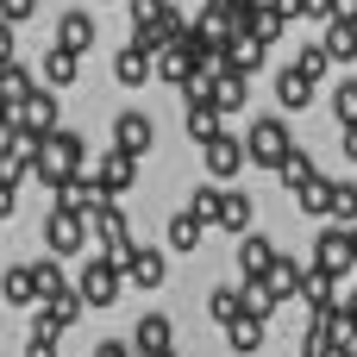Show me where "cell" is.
Returning a JSON list of instances; mask_svg holds the SVG:
<instances>
[{"mask_svg": "<svg viewBox=\"0 0 357 357\" xmlns=\"http://www.w3.org/2000/svg\"><path fill=\"white\" fill-rule=\"evenodd\" d=\"M100 201H107V195H100V182H94L88 169H82V176H69V182L56 188V207H75V213H94Z\"/></svg>", "mask_w": 357, "mask_h": 357, "instance_id": "19", "label": "cell"}, {"mask_svg": "<svg viewBox=\"0 0 357 357\" xmlns=\"http://www.w3.org/2000/svg\"><path fill=\"white\" fill-rule=\"evenodd\" d=\"M75 289H82V301H88V307H113V301H119V289H132V282H126V264H113L107 251H94V257L82 264Z\"/></svg>", "mask_w": 357, "mask_h": 357, "instance_id": "4", "label": "cell"}, {"mask_svg": "<svg viewBox=\"0 0 357 357\" xmlns=\"http://www.w3.org/2000/svg\"><path fill=\"white\" fill-rule=\"evenodd\" d=\"M163 357H176V351H163Z\"/></svg>", "mask_w": 357, "mask_h": 357, "instance_id": "50", "label": "cell"}, {"mask_svg": "<svg viewBox=\"0 0 357 357\" xmlns=\"http://www.w3.org/2000/svg\"><path fill=\"white\" fill-rule=\"evenodd\" d=\"M88 220H94V238H100V251H107V257H113V264H126V257H132V251H138V245H132V232H126V226H132V220H126V213H119V207H113V201H100V207H94V213H88Z\"/></svg>", "mask_w": 357, "mask_h": 357, "instance_id": "7", "label": "cell"}, {"mask_svg": "<svg viewBox=\"0 0 357 357\" xmlns=\"http://www.w3.org/2000/svg\"><path fill=\"white\" fill-rule=\"evenodd\" d=\"M333 357H357V351H333Z\"/></svg>", "mask_w": 357, "mask_h": 357, "instance_id": "48", "label": "cell"}, {"mask_svg": "<svg viewBox=\"0 0 357 357\" xmlns=\"http://www.w3.org/2000/svg\"><path fill=\"white\" fill-rule=\"evenodd\" d=\"M251 220H257L251 188H226V201H220V220H213V226H226L232 238H245V232H251Z\"/></svg>", "mask_w": 357, "mask_h": 357, "instance_id": "14", "label": "cell"}, {"mask_svg": "<svg viewBox=\"0 0 357 357\" xmlns=\"http://www.w3.org/2000/svg\"><path fill=\"white\" fill-rule=\"evenodd\" d=\"M201 232H207V220H201L195 207H182V213L169 220V251H195V245H201Z\"/></svg>", "mask_w": 357, "mask_h": 357, "instance_id": "29", "label": "cell"}, {"mask_svg": "<svg viewBox=\"0 0 357 357\" xmlns=\"http://www.w3.org/2000/svg\"><path fill=\"white\" fill-rule=\"evenodd\" d=\"M320 44H326L333 63H357V25L351 19H326V38H320Z\"/></svg>", "mask_w": 357, "mask_h": 357, "instance_id": "25", "label": "cell"}, {"mask_svg": "<svg viewBox=\"0 0 357 357\" xmlns=\"http://www.w3.org/2000/svg\"><path fill=\"white\" fill-rule=\"evenodd\" d=\"M201 163H207V176H213V182H226V188H232V176L251 163V151H245V138H238V132H220L213 144H201Z\"/></svg>", "mask_w": 357, "mask_h": 357, "instance_id": "6", "label": "cell"}, {"mask_svg": "<svg viewBox=\"0 0 357 357\" xmlns=\"http://www.w3.org/2000/svg\"><path fill=\"white\" fill-rule=\"evenodd\" d=\"M25 357H56V339H25Z\"/></svg>", "mask_w": 357, "mask_h": 357, "instance_id": "44", "label": "cell"}, {"mask_svg": "<svg viewBox=\"0 0 357 357\" xmlns=\"http://www.w3.org/2000/svg\"><path fill=\"white\" fill-rule=\"evenodd\" d=\"M126 282H132V289H163V282H169V270H163V251L138 245V251L126 257Z\"/></svg>", "mask_w": 357, "mask_h": 357, "instance_id": "15", "label": "cell"}, {"mask_svg": "<svg viewBox=\"0 0 357 357\" xmlns=\"http://www.w3.org/2000/svg\"><path fill=\"white\" fill-rule=\"evenodd\" d=\"M0 301H6V307H38V301H44V270H38V264L0 270Z\"/></svg>", "mask_w": 357, "mask_h": 357, "instance_id": "8", "label": "cell"}, {"mask_svg": "<svg viewBox=\"0 0 357 357\" xmlns=\"http://www.w3.org/2000/svg\"><path fill=\"white\" fill-rule=\"evenodd\" d=\"M38 307H44V314H50V320H56V326L69 333V326L82 320V307H88V301H82V289H75V282H63V289H50V295H44Z\"/></svg>", "mask_w": 357, "mask_h": 357, "instance_id": "21", "label": "cell"}, {"mask_svg": "<svg viewBox=\"0 0 357 357\" xmlns=\"http://www.w3.org/2000/svg\"><path fill=\"white\" fill-rule=\"evenodd\" d=\"M126 13H132V25H157V19H169V0H126Z\"/></svg>", "mask_w": 357, "mask_h": 357, "instance_id": "39", "label": "cell"}, {"mask_svg": "<svg viewBox=\"0 0 357 357\" xmlns=\"http://www.w3.org/2000/svg\"><path fill=\"white\" fill-rule=\"evenodd\" d=\"M251 100V75H232V69H220V82H213V107L220 113H238Z\"/></svg>", "mask_w": 357, "mask_h": 357, "instance_id": "27", "label": "cell"}, {"mask_svg": "<svg viewBox=\"0 0 357 357\" xmlns=\"http://www.w3.org/2000/svg\"><path fill=\"white\" fill-rule=\"evenodd\" d=\"M295 69H301L307 82H320V75L333 69V56H326V44H301V50H295Z\"/></svg>", "mask_w": 357, "mask_h": 357, "instance_id": "37", "label": "cell"}, {"mask_svg": "<svg viewBox=\"0 0 357 357\" xmlns=\"http://www.w3.org/2000/svg\"><path fill=\"white\" fill-rule=\"evenodd\" d=\"M19 126H63V113H56V88H50V82L31 88V94L19 100Z\"/></svg>", "mask_w": 357, "mask_h": 357, "instance_id": "18", "label": "cell"}, {"mask_svg": "<svg viewBox=\"0 0 357 357\" xmlns=\"http://www.w3.org/2000/svg\"><path fill=\"white\" fill-rule=\"evenodd\" d=\"M13 207H19V182H0V220H13Z\"/></svg>", "mask_w": 357, "mask_h": 357, "instance_id": "43", "label": "cell"}, {"mask_svg": "<svg viewBox=\"0 0 357 357\" xmlns=\"http://www.w3.org/2000/svg\"><path fill=\"white\" fill-rule=\"evenodd\" d=\"M282 251L264 238V232H245L238 238V282H251V276H270V264H276Z\"/></svg>", "mask_w": 357, "mask_h": 357, "instance_id": "13", "label": "cell"}, {"mask_svg": "<svg viewBox=\"0 0 357 357\" xmlns=\"http://www.w3.org/2000/svg\"><path fill=\"white\" fill-rule=\"evenodd\" d=\"M339 144H345V157L357 163V126H339Z\"/></svg>", "mask_w": 357, "mask_h": 357, "instance_id": "46", "label": "cell"}, {"mask_svg": "<svg viewBox=\"0 0 357 357\" xmlns=\"http://www.w3.org/2000/svg\"><path fill=\"white\" fill-rule=\"evenodd\" d=\"M351 245H357V226H351Z\"/></svg>", "mask_w": 357, "mask_h": 357, "instance_id": "49", "label": "cell"}, {"mask_svg": "<svg viewBox=\"0 0 357 357\" xmlns=\"http://www.w3.org/2000/svg\"><path fill=\"white\" fill-rule=\"evenodd\" d=\"M333 113H339V126H357V75L333 82Z\"/></svg>", "mask_w": 357, "mask_h": 357, "instance_id": "34", "label": "cell"}, {"mask_svg": "<svg viewBox=\"0 0 357 357\" xmlns=\"http://www.w3.org/2000/svg\"><path fill=\"white\" fill-rule=\"evenodd\" d=\"M264 56H270V44H264V38H251V31H238V38L220 50V69H232V75H251V69H264Z\"/></svg>", "mask_w": 357, "mask_h": 357, "instance_id": "11", "label": "cell"}, {"mask_svg": "<svg viewBox=\"0 0 357 357\" xmlns=\"http://www.w3.org/2000/svg\"><path fill=\"white\" fill-rule=\"evenodd\" d=\"M75 63H82V50L50 44V50H44V82H50V88H69V82H75Z\"/></svg>", "mask_w": 357, "mask_h": 357, "instance_id": "26", "label": "cell"}, {"mask_svg": "<svg viewBox=\"0 0 357 357\" xmlns=\"http://www.w3.org/2000/svg\"><path fill=\"white\" fill-rule=\"evenodd\" d=\"M333 19H351V25H357V0H339V13H333Z\"/></svg>", "mask_w": 357, "mask_h": 357, "instance_id": "47", "label": "cell"}, {"mask_svg": "<svg viewBox=\"0 0 357 357\" xmlns=\"http://www.w3.org/2000/svg\"><path fill=\"white\" fill-rule=\"evenodd\" d=\"M113 82H119V88H144V82H157V56L138 50V44H126V50L113 56Z\"/></svg>", "mask_w": 357, "mask_h": 357, "instance_id": "12", "label": "cell"}, {"mask_svg": "<svg viewBox=\"0 0 357 357\" xmlns=\"http://www.w3.org/2000/svg\"><path fill=\"white\" fill-rule=\"evenodd\" d=\"M88 238H94V220H88V213L50 207V220H44V251H50V257H82Z\"/></svg>", "mask_w": 357, "mask_h": 357, "instance_id": "3", "label": "cell"}, {"mask_svg": "<svg viewBox=\"0 0 357 357\" xmlns=\"http://www.w3.org/2000/svg\"><path fill=\"white\" fill-rule=\"evenodd\" d=\"M314 176H320V169H314V157H307V151H295V157H289V163L276 169V182H282L289 195H301V188H307Z\"/></svg>", "mask_w": 357, "mask_h": 357, "instance_id": "32", "label": "cell"}, {"mask_svg": "<svg viewBox=\"0 0 357 357\" xmlns=\"http://www.w3.org/2000/svg\"><path fill=\"white\" fill-rule=\"evenodd\" d=\"M220 201H226V182H201V188H195V195H188V207H195V213H201V220H207V226H213V220H220Z\"/></svg>", "mask_w": 357, "mask_h": 357, "instance_id": "35", "label": "cell"}, {"mask_svg": "<svg viewBox=\"0 0 357 357\" xmlns=\"http://www.w3.org/2000/svg\"><path fill=\"white\" fill-rule=\"evenodd\" d=\"M31 13H38V0H0V19H13V25L31 19Z\"/></svg>", "mask_w": 357, "mask_h": 357, "instance_id": "41", "label": "cell"}, {"mask_svg": "<svg viewBox=\"0 0 357 357\" xmlns=\"http://www.w3.org/2000/svg\"><path fill=\"white\" fill-rule=\"evenodd\" d=\"M0 63H13V19H0Z\"/></svg>", "mask_w": 357, "mask_h": 357, "instance_id": "45", "label": "cell"}, {"mask_svg": "<svg viewBox=\"0 0 357 357\" xmlns=\"http://www.w3.org/2000/svg\"><path fill=\"white\" fill-rule=\"evenodd\" d=\"M82 157H88V151H82V138H75L69 126H56V132H50V144L31 157V182H44V188L56 195L69 176H82Z\"/></svg>", "mask_w": 357, "mask_h": 357, "instance_id": "1", "label": "cell"}, {"mask_svg": "<svg viewBox=\"0 0 357 357\" xmlns=\"http://www.w3.org/2000/svg\"><path fill=\"white\" fill-rule=\"evenodd\" d=\"M333 220L339 226H357V182L351 176H333Z\"/></svg>", "mask_w": 357, "mask_h": 357, "instance_id": "33", "label": "cell"}, {"mask_svg": "<svg viewBox=\"0 0 357 357\" xmlns=\"http://www.w3.org/2000/svg\"><path fill=\"white\" fill-rule=\"evenodd\" d=\"M94 38H100V25H94V13H63L56 19V44H69V50H94Z\"/></svg>", "mask_w": 357, "mask_h": 357, "instance_id": "17", "label": "cell"}, {"mask_svg": "<svg viewBox=\"0 0 357 357\" xmlns=\"http://www.w3.org/2000/svg\"><path fill=\"white\" fill-rule=\"evenodd\" d=\"M169 326H176L169 314H144V320L132 326V345H138V357H163V351H169Z\"/></svg>", "mask_w": 357, "mask_h": 357, "instance_id": "16", "label": "cell"}, {"mask_svg": "<svg viewBox=\"0 0 357 357\" xmlns=\"http://www.w3.org/2000/svg\"><path fill=\"white\" fill-rule=\"evenodd\" d=\"M245 151H251L257 169H282V163L295 157V132H289V119H251V126H245Z\"/></svg>", "mask_w": 357, "mask_h": 357, "instance_id": "2", "label": "cell"}, {"mask_svg": "<svg viewBox=\"0 0 357 357\" xmlns=\"http://www.w3.org/2000/svg\"><path fill=\"white\" fill-rule=\"evenodd\" d=\"M238 289H245V314H257V320H276V307H282V301H276V289H270L264 276H251V282H238Z\"/></svg>", "mask_w": 357, "mask_h": 357, "instance_id": "31", "label": "cell"}, {"mask_svg": "<svg viewBox=\"0 0 357 357\" xmlns=\"http://www.w3.org/2000/svg\"><path fill=\"white\" fill-rule=\"evenodd\" d=\"M94 182H100V195H107V201H119V195H126V188L138 182V157L113 144V151H107V157L94 163Z\"/></svg>", "mask_w": 357, "mask_h": 357, "instance_id": "9", "label": "cell"}, {"mask_svg": "<svg viewBox=\"0 0 357 357\" xmlns=\"http://www.w3.org/2000/svg\"><path fill=\"white\" fill-rule=\"evenodd\" d=\"M182 107H188V138H195V144H213V138L226 132V126H220L226 113H220L213 100H182Z\"/></svg>", "mask_w": 357, "mask_h": 357, "instance_id": "22", "label": "cell"}, {"mask_svg": "<svg viewBox=\"0 0 357 357\" xmlns=\"http://www.w3.org/2000/svg\"><path fill=\"white\" fill-rule=\"evenodd\" d=\"M314 270H333V276H357V245H351V226H320L314 238Z\"/></svg>", "mask_w": 357, "mask_h": 357, "instance_id": "5", "label": "cell"}, {"mask_svg": "<svg viewBox=\"0 0 357 357\" xmlns=\"http://www.w3.org/2000/svg\"><path fill=\"white\" fill-rule=\"evenodd\" d=\"M113 144H119V151H132V157H151V144H157V126H151V113L126 107V113L113 119Z\"/></svg>", "mask_w": 357, "mask_h": 357, "instance_id": "10", "label": "cell"}, {"mask_svg": "<svg viewBox=\"0 0 357 357\" xmlns=\"http://www.w3.org/2000/svg\"><path fill=\"white\" fill-rule=\"evenodd\" d=\"M295 201H301V213H307V220H333V176H314Z\"/></svg>", "mask_w": 357, "mask_h": 357, "instance_id": "28", "label": "cell"}, {"mask_svg": "<svg viewBox=\"0 0 357 357\" xmlns=\"http://www.w3.org/2000/svg\"><path fill=\"white\" fill-rule=\"evenodd\" d=\"M333 351H339V339H333V333H326V326L314 320V326L301 333V357H333Z\"/></svg>", "mask_w": 357, "mask_h": 357, "instance_id": "38", "label": "cell"}, {"mask_svg": "<svg viewBox=\"0 0 357 357\" xmlns=\"http://www.w3.org/2000/svg\"><path fill=\"white\" fill-rule=\"evenodd\" d=\"M307 270H314V264H301V257H276L264 282L276 289V301H295V295H301V282H307Z\"/></svg>", "mask_w": 357, "mask_h": 357, "instance_id": "20", "label": "cell"}, {"mask_svg": "<svg viewBox=\"0 0 357 357\" xmlns=\"http://www.w3.org/2000/svg\"><path fill=\"white\" fill-rule=\"evenodd\" d=\"M207 314H213L220 326H232V320H245V289H220V295L207 301Z\"/></svg>", "mask_w": 357, "mask_h": 357, "instance_id": "36", "label": "cell"}, {"mask_svg": "<svg viewBox=\"0 0 357 357\" xmlns=\"http://www.w3.org/2000/svg\"><path fill=\"white\" fill-rule=\"evenodd\" d=\"M264 333H270V320L245 314V320H232V326H226V345H232L238 357H251V351H264Z\"/></svg>", "mask_w": 357, "mask_h": 357, "instance_id": "24", "label": "cell"}, {"mask_svg": "<svg viewBox=\"0 0 357 357\" xmlns=\"http://www.w3.org/2000/svg\"><path fill=\"white\" fill-rule=\"evenodd\" d=\"M19 176H31V151L13 132V138H0V182H19Z\"/></svg>", "mask_w": 357, "mask_h": 357, "instance_id": "30", "label": "cell"}, {"mask_svg": "<svg viewBox=\"0 0 357 357\" xmlns=\"http://www.w3.org/2000/svg\"><path fill=\"white\" fill-rule=\"evenodd\" d=\"M94 357H138V345H119V339H100Z\"/></svg>", "mask_w": 357, "mask_h": 357, "instance_id": "42", "label": "cell"}, {"mask_svg": "<svg viewBox=\"0 0 357 357\" xmlns=\"http://www.w3.org/2000/svg\"><path fill=\"white\" fill-rule=\"evenodd\" d=\"M276 100H282L289 113H301V107H314V82H307V75H301V69L289 63V69L276 75Z\"/></svg>", "mask_w": 357, "mask_h": 357, "instance_id": "23", "label": "cell"}, {"mask_svg": "<svg viewBox=\"0 0 357 357\" xmlns=\"http://www.w3.org/2000/svg\"><path fill=\"white\" fill-rule=\"evenodd\" d=\"M339 13V0H301V19H314V25H326Z\"/></svg>", "mask_w": 357, "mask_h": 357, "instance_id": "40", "label": "cell"}]
</instances>
